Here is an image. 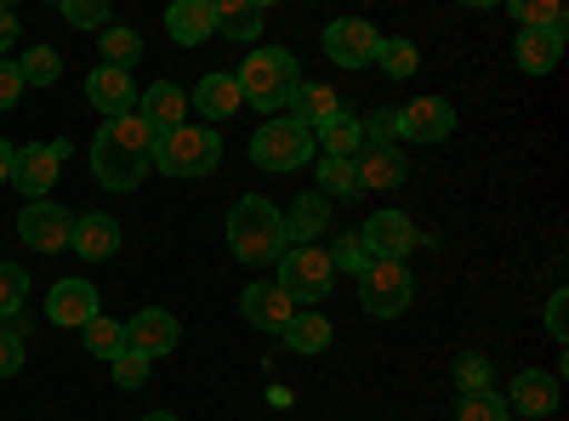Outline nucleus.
<instances>
[{
    "label": "nucleus",
    "mask_w": 569,
    "mask_h": 421,
    "mask_svg": "<svg viewBox=\"0 0 569 421\" xmlns=\"http://www.w3.org/2000/svg\"><path fill=\"white\" fill-rule=\"evenodd\" d=\"M69 233H74V211H63L58 200H29L18 211V240L40 257L52 251H69Z\"/></svg>",
    "instance_id": "6e6552de"
},
{
    "label": "nucleus",
    "mask_w": 569,
    "mask_h": 421,
    "mask_svg": "<svg viewBox=\"0 0 569 421\" xmlns=\"http://www.w3.org/2000/svg\"><path fill=\"white\" fill-rule=\"evenodd\" d=\"M23 297H29V273L18 262H0V313L23 308Z\"/></svg>",
    "instance_id": "79ce46f5"
},
{
    "label": "nucleus",
    "mask_w": 569,
    "mask_h": 421,
    "mask_svg": "<svg viewBox=\"0 0 569 421\" xmlns=\"http://www.w3.org/2000/svg\"><path fill=\"white\" fill-rule=\"evenodd\" d=\"M246 98H240V80H233V74H206L200 86H194V98H188V109H200L206 120H228L233 109H240Z\"/></svg>",
    "instance_id": "393cba45"
},
{
    "label": "nucleus",
    "mask_w": 569,
    "mask_h": 421,
    "mask_svg": "<svg viewBox=\"0 0 569 421\" xmlns=\"http://www.w3.org/2000/svg\"><path fill=\"white\" fill-rule=\"evenodd\" d=\"M86 103L98 109L103 120L137 114V80H131L126 69H109V63H98V69L86 74Z\"/></svg>",
    "instance_id": "ddd939ff"
},
{
    "label": "nucleus",
    "mask_w": 569,
    "mask_h": 421,
    "mask_svg": "<svg viewBox=\"0 0 569 421\" xmlns=\"http://www.w3.org/2000/svg\"><path fill=\"white\" fill-rule=\"evenodd\" d=\"M563 58V34H541V29H518L512 40V63L525 74H552Z\"/></svg>",
    "instance_id": "5701e85b"
},
{
    "label": "nucleus",
    "mask_w": 569,
    "mask_h": 421,
    "mask_svg": "<svg viewBox=\"0 0 569 421\" xmlns=\"http://www.w3.org/2000/svg\"><path fill=\"white\" fill-rule=\"evenodd\" d=\"M63 23L74 29H109V0H63Z\"/></svg>",
    "instance_id": "4c0bfd02"
},
{
    "label": "nucleus",
    "mask_w": 569,
    "mask_h": 421,
    "mask_svg": "<svg viewBox=\"0 0 569 421\" xmlns=\"http://www.w3.org/2000/svg\"><path fill=\"white\" fill-rule=\"evenodd\" d=\"M109 364H114V388H126V393H137L142 382H149V364H154V359H142L137 348H120V353H114Z\"/></svg>",
    "instance_id": "e433bc0d"
},
{
    "label": "nucleus",
    "mask_w": 569,
    "mask_h": 421,
    "mask_svg": "<svg viewBox=\"0 0 569 421\" xmlns=\"http://www.w3.org/2000/svg\"><path fill=\"white\" fill-rule=\"evenodd\" d=\"M69 251H80L86 262H103L120 251V222L109 211H86L74 217V233H69Z\"/></svg>",
    "instance_id": "6ab92c4d"
},
{
    "label": "nucleus",
    "mask_w": 569,
    "mask_h": 421,
    "mask_svg": "<svg viewBox=\"0 0 569 421\" xmlns=\"http://www.w3.org/2000/svg\"><path fill=\"white\" fill-rule=\"evenodd\" d=\"M325 257H330V268H337V273H365V268H370L359 233H337V245H330Z\"/></svg>",
    "instance_id": "ea45409f"
},
{
    "label": "nucleus",
    "mask_w": 569,
    "mask_h": 421,
    "mask_svg": "<svg viewBox=\"0 0 569 421\" xmlns=\"http://www.w3.org/2000/svg\"><path fill=\"white\" fill-rule=\"evenodd\" d=\"M291 120L297 126H308V131H319V126H330L342 114V98H337V86H319V80H302L297 91H291Z\"/></svg>",
    "instance_id": "aec40b11"
},
{
    "label": "nucleus",
    "mask_w": 569,
    "mask_h": 421,
    "mask_svg": "<svg viewBox=\"0 0 569 421\" xmlns=\"http://www.w3.org/2000/svg\"><path fill=\"white\" fill-rule=\"evenodd\" d=\"M547 331H552V342L569 337V291H552V302H547Z\"/></svg>",
    "instance_id": "37998d69"
},
{
    "label": "nucleus",
    "mask_w": 569,
    "mask_h": 421,
    "mask_svg": "<svg viewBox=\"0 0 569 421\" xmlns=\"http://www.w3.org/2000/svg\"><path fill=\"white\" fill-rule=\"evenodd\" d=\"M325 228H330V200L325 194H302L291 211H284V240L291 245H313Z\"/></svg>",
    "instance_id": "a878e982"
},
{
    "label": "nucleus",
    "mask_w": 569,
    "mask_h": 421,
    "mask_svg": "<svg viewBox=\"0 0 569 421\" xmlns=\"http://www.w3.org/2000/svg\"><path fill=\"white\" fill-rule=\"evenodd\" d=\"M240 98L251 103V109H262V114H279L284 103H291V91L302 86V69H297V58L291 52H279V46H257V52L240 63Z\"/></svg>",
    "instance_id": "f03ea898"
},
{
    "label": "nucleus",
    "mask_w": 569,
    "mask_h": 421,
    "mask_svg": "<svg viewBox=\"0 0 569 421\" xmlns=\"http://www.w3.org/2000/svg\"><path fill=\"white\" fill-rule=\"evenodd\" d=\"M359 126H365V143H370V149H393V143H399V109H376V114H365Z\"/></svg>",
    "instance_id": "58836bf2"
},
{
    "label": "nucleus",
    "mask_w": 569,
    "mask_h": 421,
    "mask_svg": "<svg viewBox=\"0 0 569 421\" xmlns=\"http://www.w3.org/2000/svg\"><path fill=\"white\" fill-rule=\"evenodd\" d=\"M18 74H23V86H52L58 74H63V58L52 52V46H23V58H18Z\"/></svg>",
    "instance_id": "2f4dec72"
},
{
    "label": "nucleus",
    "mask_w": 569,
    "mask_h": 421,
    "mask_svg": "<svg viewBox=\"0 0 569 421\" xmlns=\"http://www.w3.org/2000/svg\"><path fill=\"white\" fill-rule=\"evenodd\" d=\"M279 342L291 348V353H302V359H308V353H325V348H330V319L313 313V308H297L291 324L279 331Z\"/></svg>",
    "instance_id": "bb28decb"
},
{
    "label": "nucleus",
    "mask_w": 569,
    "mask_h": 421,
    "mask_svg": "<svg viewBox=\"0 0 569 421\" xmlns=\"http://www.w3.org/2000/svg\"><path fill=\"white\" fill-rule=\"evenodd\" d=\"M166 29L177 46H206L217 34V12H211V0H171V12H166Z\"/></svg>",
    "instance_id": "412c9836"
},
{
    "label": "nucleus",
    "mask_w": 569,
    "mask_h": 421,
    "mask_svg": "<svg viewBox=\"0 0 569 421\" xmlns=\"http://www.w3.org/2000/svg\"><path fill=\"white\" fill-rule=\"evenodd\" d=\"M74 143H23L12 149V189L23 200H46L52 194V182H58V166L69 160Z\"/></svg>",
    "instance_id": "0eeeda50"
},
{
    "label": "nucleus",
    "mask_w": 569,
    "mask_h": 421,
    "mask_svg": "<svg viewBox=\"0 0 569 421\" xmlns=\"http://www.w3.org/2000/svg\"><path fill=\"white\" fill-rule=\"evenodd\" d=\"M149 166H160L166 177H211L222 166V137L206 126H177V131L154 137Z\"/></svg>",
    "instance_id": "7ed1b4c3"
},
{
    "label": "nucleus",
    "mask_w": 569,
    "mask_h": 421,
    "mask_svg": "<svg viewBox=\"0 0 569 421\" xmlns=\"http://www.w3.org/2000/svg\"><path fill=\"white\" fill-rule=\"evenodd\" d=\"M18 98H23V74H18V63L0 58V109H18Z\"/></svg>",
    "instance_id": "c03bdc74"
},
{
    "label": "nucleus",
    "mask_w": 569,
    "mask_h": 421,
    "mask_svg": "<svg viewBox=\"0 0 569 421\" xmlns=\"http://www.w3.org/2000/svg\"><path fill=\"white\" fill-rule=\"evenodd\" d=\"M177 342H182V324H177L166 308H142V313L126 319V348H137L142 359H160V353H171Z\"/></svg>",
    "instance_id": "4468645a"
},
{
    "label": "nucleus",
    "mask_w": 569,
    "mask_h": 421,
    "mask_svg": "<svg viewBox=\"0 0 569 421\" xmlns=\"http://www.w3.org/2000/svg\"><path fill=\"white\" fill-rule=\"evenodd\" d=\"M410 297H416V285H410V268L405 262H370L359 273V308L370 319H399L410 308Z\"/></svg>",
    "instance_id": "423d86ee"
},
{
    "label": "nucleus",
    "mask_w": 569,
    "mask_h": 421,
    "mask_svg": "<svg viewBox=\"0 0 569 421\" xmlns=\"http://www.w3.org/2000/svg\"><path fill=\"white\" fill-rule=\"evenodd\" d=\"M353 171H359V189H399V182L410 177V166H405L399 149H370V143L359 149Z\"/></svg>",
    "instance_id": "b1692460"
},
{
    "label": "nucleus",
    "mask_w": 569,
    "mask_h": 421,
    "mask_svg": "<svg viewBox=\"0 0 569 421\" xmlns=\"http://www.w3.org/2000/svg\"><path fill=\"white\" fill-rule=\"evenodd\" d=\"M7 46H18V12L0 0V52H7Z\"/></svg>",
    "instance_id": "de8ad7c7"
},
{
    "label": "nucleus",
    "mask_w": 569,
    "mask_h": 421,
    "mask_svg": "<svg viewBox=\"0 0 569 421\" xmlns=\"http://www.w3.org/2000/svg\"><path fill=\"white\" fill-rule=\"evenodd\" d=\"M91 177H98L109 194H131L137 182L149 177V154H131V149L109 143V137H98V143H91Z\"/></svg>",
    "instance_id": "9b49d317"
},
{
    "label": "nucleus",
    "mask_w": 569,
    "mask_h": 421,
    "mask_svg": "<svg viewBox=\"0 0 569 421\" xmlns=\"http://www.w3.org/2000/svg\"><path fill=\"white\" fill-rule=\"evenodd\" d=\"M512 18H518V29L569 34V23H563V7H558V0H512Z\"/></svg>",
    "instance_id": "c85d7f7f"
},
{
    "label": "nucleus",
    "mask_w": 569,
    "mask_h": 421,
    "mask_svg": "<svg viewBox=\"0 0 569 421\" xmlns=\"http://www.w3.org/2000/svg\"><path fill=\"white\" fill-rule=\"evenodd\" d=\"M325 58L337 63V69H370L376 63V46H382V34H376L365 18H337L325 29Z\"/></svg>",
    "instance_id": "9d476101"
},
{
    "label": "nucleus",
    "mask_w": 569,
    "mask_h": 421,
    "mask_svg": "<svg viewBox=\"0 0 569 421\" xmlns=\"http://www.w3.org/2000/svg\"><path fill=\"white\" fill-rule=\"evenodd\" d=\"M376 63H382V74H388V80H410V74L421 69V52H416V40L393 34V40L376 46Z\"/></svg>",
    "instance_id": "c756f323"
},
{
    "label": "nucleus",
    "mask_w": 569,
    "mask_h": 421,
    "mask_svg": "<svg viewBox=\"0 0 569 421\" xmlns=\"http://www.w3.org/2000/svg\"><path fill=\"white\" fill-rule=\"evenodd\" d=\"M456 388L461 393H485L490 388V359L485 353H461L456 359Z\"/></svg>",
    "instance_id": "a19ab883"
},
{
    "label": "nucleus",
    "mask_w": 569,
    "mask_h": 421,
    "mask_svg": "<svg viewBox=\"0 0 569 421\" xmlns=\"http://www.w3.org/2000/svg\"><path fill=\"white\" fill-rule=\"evenodd\" d=\"M18 370H23V342L0 337V382H7V377H18Z\"/></svg>",
    "instance_id": "a18cd8bd"
},
{
    "label": "nucleus",
    "mask_w": 569,
    "mask_h": 421,
    "mask_svg": "<svg viewBox=\"0 0 569 421\" xmlns=\"http://www.w3.org/2000/svg\"><path fill=\"white\" fill-rule=\"evenodd\" d=\"M0 182H12V143L0 137Z\"/></svg>",
    "instance_id": "09e8293b"
},
{
    "label": "nucleus",
    "mask_w": 569,
    "mask_h": 421,
    "mask_svg": "<svg viewBox=\"0 0 569 421\" xmlns=\"http://www.w3.org/2000/svg\"><path fill=\"white\" fill-rule=\"evenodd\" d=\"M450 131H456V109L445 98H416L399 114V137H410V143H445Z\"/></svg>",
    "instance_id": "a211bd4d"
},
{
    "label": "nucleus",
    "mask_w": 569,
    "mask_h": 421,
    "mask_svg": "<svg viewBox=\"0 0 569 421\" xmlns=\"http://www.w3.org/2000/svg\"><path fill=\"white\" fill-rule=\"evenodd\" d=\"M313 143H325V154L330 160H359V149H365V126H359V114H337L330 126H319L313 131Z\"/></svg>",
    "instance_id": "cd10ccee"
},
{
    "label": "nucleus",
    "mask_w": 569,
    "mask_h": 421,
    "mask_svg": "<svg viewBox=\"0 0 569 421\" xmlns=\"http://www.w3.org/2000/svg\"><path fill=\"white\" fill-rule=\"evenodd\" d=\"M0 319H7V324H0V337H12V342H23V337H29V313H23V308L0 313Z\"/></svg>",
    "instance_id": "49530a36"
},
{
    "label": "nucleus",
    "mask_w": 569,
    "mask_h": 421,
    "mask_svg": "<svg viewBox=\"0 0 569 421\" xmlns=\"http://www.w3.org/2000/svg\"><path fill=\"white\" fill-rule=\"evenodd\" d=\"M273 268H279L273 285L291 297L297 308H319V302L330 297V285H337V268H330V257H325L319 245H291Z\"/></svg>",
    "instance_id": "20e7f679"
},
{
    "label": "nucleus",
    "mask_w": 569,
    "mask_h": 421,
    "mask_svg": "<svg viewBox=\"0 0 569 421\" xmlns=\"http://www.w3.org/2000/svg\"><path fill=\"white\" fill-rule=\"evenodd\" d=\"M98 137H109V143H120V149H131V154H154V131L142 126L137 114H120V120H109Z\"/></svg>",
    "instance_id": "473e14b6"
},
{
    "label": "nucleus",
    "mask_w": 569,
    "mask_h": 421,
    "mask_svg": "<svg viewBox=\"0 0 569 421\" xmlns=\"http://www.w3.org/2000/svg\"><path fill=\"white\" fill-rule=\"evenodd\" d=\"M228 251L240 262H251V268H273L284 251H291V240H284V211L262 194H246L228 211Z\"/></svg>",
    "instance_id": "f257e3e1"
},
{
    "label": "nucleus",
    "mask_w": 569,
    "mask_h": 421,
    "mask_svg": "<svg viewBox=\"0 0 569 421\" xmlns=\"http://www.w3.org/2000/svg\"><path fill=\"white\" fill-rule=\"evenodd\" d=\"M313 131L308 126H297L291 114H273V120H262V131L251 137V166H262V171H302L308 160H313Z\"/></svg>",
    "instance_id": "39448f33"
},
{
    "label": "nucleus",
    "mask_w": 569,
    "mask_h": 421,
    "mask_svg": "<svg viewBox=\"0 0 569 421\" xmlns=\"http://www.w3.org/2000/svg\"><path fill=\"white\" fill-rule=\"evenodd\" d=\"M182 114H188V91H182V86L160 80V86H149V91H137V120L149 126L154 137L177 131V126H182Z\"/></svg>",
    "instance_id": "f3484780"
},
{
    "label": "nucleus",
    "mask_w": 569,
    "mask_h": 421,
    "mask_svg": "<svg viewBox=\"0 0 569 421\" xmlns=\"http://www.w3.org/2000/svg\"><path fill=\"white\" fill-rule=\"evenodd\" d=\"M240 313H246V324H257V331L279 337L284 324H291L297 302L284 297V291L273 285V279H257V285H246V291H240Z\"/></svg>",
    "instance_id": "2eb2a0df"
},
{
    "label": "nucleus",
    "mask_w": 569,
    "mask_h": 421,
    "mask_svg": "<svg viewBox=\"0 0 569 421\" xmlns=\"http://www.w3.org/2000/svg\"><path fill=\"white\" fill-rule=\"evenodd\" d=\"M98 313H103V302H98V285H91V279H58L52 297H46V319L63 324V331H86Z\"/></svg>",
    "instance_id": "f8f14e48"
},
{
    "label": "nucleus",
    "mask_w": 569,
    "mask_h": 421,
    "mask_svg": "<svg viewBox=\"0 0 569 421\" xmlns=\"http://www.w3.org/2000/svg\"><path fill=\"white\" fill-rule=\"evenodd\" d=\"M137 58H142V34L137 29H103V63L109 69H126L131 74Z\"/></svg>",
    "instance_id": "f704fd0d"
},
{
    "label": "nucleus",
    "mask_w": 569,
    "mask_h": 421,
    "mask_svg": "<svg viewBox=\"0 0 569 421\" xmlns=\"http://www.w3.org/2000/svg\"><path fill=\"white\" fill-rule=\"evenodd\" d=\"M512 410H507V399L496 393V388H485V393H461V404H456V421H507Z\"/></svg>",
    "instance_id": "c9c22d12"
},
{
    "label": "nucleus",
    "mask_w": 569,
    "mask_h": 421,
    "mask_svg": "<svg viewBox=\"0 0 569 421\" xmlns=\"http://www.w3.org/2000/svg\"><path fill=\"white\" fill-rule=\"evenodd\" d=\"M507 410L512 415H530V421L558 415V377H552V370H525V377H512Z\"/></svg>",
    "instance_id": "dca6fc26"
},
{
    "label": "nucleus",
    "mask_w": 569,
    "mask_h": 421,
    "mask_svg": "<svg viewBox=\"0 0 569 421\" xmlns=\"http://www.w3.org/2000/svg\"><path fill=\"white\" fill-rule=\"evenodd\" d=\"M319 189H325V200H353V194H365L353 160H330V154H319Z\"/></svg>",
    "instance_id": "7c9ffc66"
},
{
    "label": "nucleus",
    "mask_w": 569,
    "mask_h": 421,
    "mask_svg": "<svg viewBox=\"0 0 569 421\" xmlns=\"http://www.w3.org/2000/svg\"><path fill=\"white\" fill-rule=\"evenodd\" d=\"M80 342H86V353H98V359H114V353L126 348V324H120V319H103V313H98V319H91L86 331H80Z\"/></svg>",
    "instance_id": "72a5a7b5"
},
{
    "label": "nucleus",
    "mask_w": 569,
    "mask_h": 421,
    "mask_svg": "<svg viewBox=\"0 0 569 421\" xmlns=\"http://www.w3.org/2000/svg\"><path fill=\"white\" fill-rule=\"evenodd\" d=\"M359 245H365L370 262H405V257L421 245V233H416V222H410L405 211H376V217L359 228Z\"/></svg>",
    "instance_id": "1a4fd4ad"
},
{
    "label": "nucleus",
    "mask_w": 569,
    "mask_h": 421,
    "mask_svg": "<svg viewBox=\"0 0 569 421\" xmlns=\"http://www.w3.org/2000/svg\"><path fill=\"white\" fill-rule=\"evenodd\" d=\"M211 12H217V34H228V40H240V46H251V40H262V0H211Z\"/></svg>",
    "instance_id": "4be33fe9"
},
{
    "label": "nucleus",
    "mask_w": 569,
    "mask_h": 421,
    "mask_svg": "<svg viewBox=\"0 0 569 421\" xmlns=\"http://www.w3.org/2000/svg\"><path fill=\"white\" fill-rule=\"evenodd\" d=\"M142 421H182V415H171V410H149V415H142Z\"/></svg>",
    "instance_id": "8fccbe9b"
}]
</instances>
